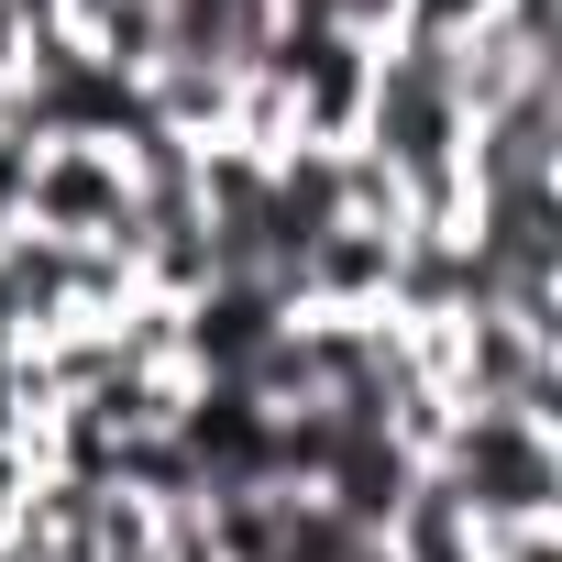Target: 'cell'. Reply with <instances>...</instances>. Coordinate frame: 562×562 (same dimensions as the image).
<instances>
[{"instance_id":"2","label":"cell","mask_w":562,"mask_h":562,"mask_svg":"<svg viewBox=\"0 0 562 562\" xmlns=\"http://www.w3.org/2000/svg\"><path fill=\"white\" fill-rule=\"evenodd\" d=\"M23 232H56V243H111L133 265V177H122V144H34V177H23Z\"/></svg>"},{"instance_id":"1","label":"cell","mask_w":562,"mask_h":562,"mask_svg":"<svg viewBox=\"0 0 562 562\" xmlns=\"http://www.w3.org/2000/svg\"><path fill=\"white\" fill-rule=\"evenodd\" d=\"M430 474L452 485V507L485 529H562V430L518 419V408H452Z\"/></svg>"}]
</instances>
